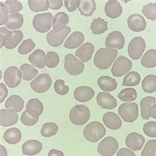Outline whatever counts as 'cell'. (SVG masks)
I'll return each instance as SVG.
<instances>
[{
	"label": "cell",
	"instance_id": "cell-1",
	"mask_svg": "<svg viewBox=\"0 0 156 156\" xmlns=\"http://www.w3.org/2000/svg\"><path fill=\"white\" fill-rule=\"evenodd\" d=\"M118 51L114 49L100 48L96 53L94 63L98 69L105 70L109 69L116 59Z\"/></svg>",
	"mask_w": 156,
	"mask_h": 156
},
{
	"label": "cell",
	"instance_id": "cell-2",
	"mask_svg": "<svg viewBox=\"0 0 156 156\" xmlns=\"http://www.w3.org/2000/svg\"><path fill=\"white\" fill-rule=\"evenodd\" d=\"M106 134L104 125L98 121L91 122L84 129V136L90 142L95 143L99 141Z\"/></svg>",
	"mask_w": 156,
	"mask_h": 156
},
{
	"label": "cell",
	"instance_id": "cell-3",
	"mask_svg": "<svg viewBox=\"0 0 156 156\" xmlns=\"http://www.w3.org/2000/svg\"><path fill=\"white\" fill-rule=\"evenodd\" d=\"M90 112L88 107L84 105H76L71 109L69 118L74 125L81 126L86 124L90 119Z\"/></svg>",
	"mask_w": 156,
	"mask_h": 156
},
{
	"label": "cell",
	"instance_id": "cell-4",
	"mask_svg": "<svg viewBox=\"0 0 156 156\" xmlns=\"http://www.w3.org/2000/svg\"><path fill=\"white\" fill-rule=\"evenodd\" d=\"M122 119L126 122H133L138 117V107L135 103L122 104L118 110Z\"/></svg>",
	"mask_w": 156,
	"mask_h": 156
},
{
	"label": "cell",
	"instance_id": "cell-5",
	"mask_svg": "<svg viewBox=\"0 0 156 156\" xmlns=\"http://www.w3.org/2000/svg\"><path fill=\"white\" fill-rule=\"evenodd\" d=\"M53 15L50 13L38 14L33 19V27L34 29L40 33H46L51 29Z\"/></svg>",
	"mask_w": 156,
	"mask_h": 156
},
{
	"label": "cell",
	"instance_id": "cell-6",
	"mask_svg": "<svg viewBox=\"0 0 156 156\" xmlns=\"http://www.w3.org/2000/svg\"><path fill=\"white\" fill-rule=\"evenodd\" d=\"M65 69L69 75L76 76L80 75L84 70V63L78 60L75 56L69 53L65 57Z\"/></svg>",
	"mask_w": 156,
	"mask_h": 156
},
{
	"label": "cell",
	"instance_id": "cell-7",
	"mask_svg": "<svg viewBox=\"0 0 156 156\" xmlns=\"http://www.w3.org/2000/svg\"><path fill=\"white\" fill-rule=\"evenodd\" d=\"M119 148V143L117 140L108 136L101 140L98 146V151L101 156H113Z\"/></svg>",
	"mask_w": 156,
	"mask_h": 156
},
{
	"label": "cell",
	"instance_id": "cell-8",
	"mask_svg": "<svg viewBox=\"0 0 156 156\" xmlns=\"http://www.w3.org/2000/svg\"><path fill=\"white\" fill-rule=\"evenodd\" d=\"M146 48L145 40L142 37H135L129 45V55L134 60H138L142 57Z\"/></svg>",
	"mask_w": 156,
	"mask_h": 156
},
{
	"label": "cell",
	"instance_id": "cell-9",
	"mask_svg": "<svg viewBox=\"0 0 156 156\" xmlns=\"http://www.w3.org/2000/svg\"><path fill=\"white\" fill-rule=\"evenodd\" d=\"M22 77V72L17 67H10L4 72V81L9 88H11L18 87L21 82Z\"/></svg>",
	"mask_w": 156,
	"mask_h": 156
},
{
	"label": "cell",
	"instance_id": "cell-10",
	"mask_svg": "<svg viewBox=\"0 0 156 156\" xmlns=\"http://www.w3.org/2000/svg\"><path fill=\"white\" fill-rule=\"evenodd\" d=\"M133 67V63L126 57H118L112 68V75L115 77H121L129 73Z\"/></svg>",
	"mask_w": 156,
	"mask_h": 156
},
{
	"label": "cell",
	"instance_id": "cell-11",
	"mask_svg": "<svg viewBox=\"0 0 156 156\" xmlns=\"http://www.w3.org/2000/svg\"><path fill=\"white\" fill-rule=\"evenodd\" d=\"M52 83L51 78L47 74H40L30 83L32 90L37 93L42 94L50 88Z\"/></svg>",
	"mask_w": 156,
	"mask_h": 156
},
{
	"label": "cell",
	"instance_id": "cell-12",
	"mask_svg": "<svg viewBox=\"0 0 156 156\" xmlns=\"http://www.w3.org/2000/svg\"><path fill=\"white\" fill-rule=\"evenodd\" d=\"M71 32V28L66 27L59 32L51 30L47 34L46 39L48 44L52 47H58L62 45L67 36Z\"/></svg>",
	"mask_w": 156,
	"mask_h": 156
},
{
	"label": "cell",
	"instance_id": "cell-13",
	"mask_svg": "<svg viewBox=\"0 0 156 156\" xmlns=\"http://www.w3.org/2000/svg\"><path fill=\"white\" fill-rule=\"evenodd\" d=\"M125 37L121 32L113 31L108 36L105 40V46L109 49L121 50L125 46Z\"/></svg>",
	"mask_w": 156,
	"mask_h": 156
},
{
	"label": "cell",
	"instance_id": "cell-14",
	"mask_svg": "<svg viewBox=\"0 0 156 156\" xmlns=\"http://www.w3.org/2000/svg\"><path fill=\"white\" fill-rule=\"evenodd\" d=\"M145 143V138L137 133H132L127 135L125 144L127 147L133 151L140 150Z\"/></svg>",
	"mask_w": 156,
	"mask_h": 156
},
{
	"label": "cell",
	"instance_id": "cell-15",
	"mask_svg": "<svg viewBox=\"0 0 156 156\" xmlns=\"http://www.w3.org/2000/svg\"><path fill=\"white\" fill-rule=\"evenodd\" d=\"M96 101L98 105L105 109H113L117 105L116 99L109 93L100 92L97 96Z\"/></svg>",
	"mask_w": 156,
	"mask_h": 156
},
{
	"label": "cell",
	"instance_id": "cell-16",
	"mask_svg": "<svg viewBox=\"0 0 156 156\" xmlns=\"http://www.w3.org/2000/svg\"><path fill=\"white\" fill-rule=\"evenodd\" d=\"M127 23L130 30L134 32H141L144 30L146 28V20L139 14L130 15L127 20Z\"/></svg>",
	"mask_w": 156,
	"mask_h": 156
},
{
	"label": "cell",
	"instance_id": "cell-17",
	"mask_svg": "<svg viewBox=\"0 0 156 156\" xmlns=\"http://www.w3.org/2000/svg\"><path fill=\"white\" fill-rule=\"evenodd\" d=\"M18 114L10 109L0 110V125L7 127L15 125L18 122Z\"/></svg>",
	"mask_w": 156,
	"mask_h": 156
},
{
	"label": "cell",
	"instance_id": "cell-18",
	"mask_svg": "<svg viewBox=\"0 0 156 156\" xmlns=\"http://www.w3.org/2000/svg\"><path fill=\"white\" fill-rule=\"evenodd\" d=\"M94 94L95 93L92 88L83 86L75 89L74 92V97L76 100L80 102H87L92 99Z\"/></svg>",
	"mask_w": 156,
	"mask_h": 156
},
{
	"label": "cell",
	"instance_id": "cell-19",
	"mask_svg": "<svg viewBox=\"0 0 156 156\" xmlns=\"http://www.w3.org/2000/svg\"><path fill=\"white\" fill-rule=\"evenodd\" d=\"M122 12V8L120 3L116 0H109L105 6V13L111 19H117L120 17Z\"/></svg>",
	"mask_w": 156,
	"mask_h": 156
},
{
	"label": "cell",
	"instance_id": "cell-20",
	"mask_svg": "<svg viewBox=\"0 0 156 156\" xmlns=\"http://www.w3.org/2000/svg\"><path fill=\"white\" fill-rule=\"evenodd\" d=\"M94 51V46L92 43H85L75 52V55L83 62H88L92 59Z\"/></svg>",
	"mask_w": 156,
	"mask_h": 156
},
{
	"label": "cell",
	"instance_id": "cell-21",
	"mask_svg": "<svg viewBox=\"0 0 156 156\" xmlns=\"http://www.w3.org/2000/svg\"><path fill=\"white\" fill-rule=\"evenodd\" d=\"M42 150V144L36 140H30L24 143L22 147L23 154L26 155H34L39 154Z\"/></svg>",
	"mask_w": 156,
	"mask_h": 156
},
{
	"label": "cell",
	"instance_id": "cell-22",
	"mask_svg": "<svg viewBox=\"0 0 156 156\" xmlns=\"http://www.w3.org/2000/svg\"><path fill=\"white\" fill-rule=\"evenodd\" d=\"M104 125L112 130H118L122 126V121L116 113L113 112L105 113L103 116Z\"/></svg>",
	"mask_w": 156,
	"mask_h": 156
},
{
	"label": "cell",
	"instance_id": "cell-23",
	"mask_svg": "<svg viewBox=\"0 0 156 156\" xmlns=\"http://www.w3.org/2000/svg\"><path fill=\"white\" fill-rule=\"evenodd\" d=\"M84 41V36L80 32H74L70 35L64 44V47L67 49H75L80 46Z\"/></svg>",
	"mask_w": 156,
	"mask_h": 156
},
{
	"label": "cell",
	"instance_id": "cell-24",
	"mask_svg": "<svg viewBox=\"0 0 156 156\" xmlns=\"http://www.w3.org/2000/svg\"><path fill=\"white\" fill-rule=\"evenodd\" d=\"M69 22V17L64 12L57 13L53 19V28L55 32H59L66 27Z\"/></svg>",
	"mask_w": 156,
	"mask_h": 156
},
{
	"label": "cell",
	"instance_id": "cell-25",
	"mask_svg": "<svg viewBox=\"0 0 156 156\" xmlns=\"http://www.w3.org/2000/svg\"><path fill=\"white\" fill-rule=\"evenodd\" d=\"M5 108L14 112H21L24 107V101L23 98L17 95L11 96L5 104Z\"/></svg>",
	"mask_w": 156,
	"mask_h": 156
},
{
	"label": "cell",
	"instance_id": "cell-26",
	"mask_svg": "<svg viewBox=\"0 0 156 156\" xmlns=\"http://www.w3.org/2000/svg\"><path fill=\"white\" fill-rule=\"evenodd\" d=\"M98 84L100 89L105 92H113L117 87V81L108 76H102L98 80Z\"/></svg>",
	"mask_w": 156,
	"mask_h": 156
},
{
	"label": "cell",
	"instance_id": "cell-27",
	"mask_svg": "<svg viewBox=\"0 0 156 156\" xmlns=\"http://www.w3.org/2000/svg\"><path fill=\"white\" fill-rule=\"evenodd\" d=\"M39 113L34 109H27L23 113L20 121L26 126H33L39 119Z\"/></svg>",
	"mask_w": 156,
	"mask_h": 156
},
{
	"label": "cell",
	"instance_id": "cell-28",
	"mask_svg": "<svg viewBox=\"0 0 156 156\" xmlns=\"http://www.w3.org/2000/svg\"><path fill=\"white\" fill-rule=\"evenodd\" d=\"M155 104V98L151 96H147L142 98L140 101V108H141V116L143 119H149L150 109L151 107Z\"/></svg>",
	"mask_w": 156,
	"mask_h": 156
},
{
	"label": "cell",
	"instance_id": "cell-29",
	"mask_svg": "<svg viewBox=\"0 0 156 156\" xmlns=\"http://www.w3.org/2000/svg\"><path fill=\"white\" fill-rule=\"evenodd\" d=\"M46 55L45 54V52L43 50L38 49L30 55L28 57V60L34 66L40 69H43L46 65L45 64Z\"/></svg>",
	"mask_w": 156,
	"mask_h": 156
},
{
	"label": "cell",
	"instance_id": "cell-30",
	"mask_svg": "<svg viewBox=\"0 0 156 156\" xmlns=\"http://www.w3.org/2000/svg\"><path fill=\"white\" fill-rule=\"evenodd\" d=\"M22 134L20 130L17 128H11L7 129L3 134V139L10 144H16L21 140Z\"/></svg>",
	"mask_w": 156,
	"mask_h": 156
},
{
	"label": "cell",
	"instance_id": "cell-31",
	"mask_svg": "<svg viewBox=\"0 0 156 156\" xmlns=\"http://www.w3.org/2000/svg\"><path fill=\"white\" fill-rule=\"evenodd\" d=\"M96 7V5L94 0H81L80 1L79 10L81 15L86 17H90L95 11Z\"/></svg>",
	"mask_w": 156,
	"mask_h": 156
},
{
	"label": "cell",
	"instance_id": "cell-32",
	"mask_svg": "<svg viewBox=\"0 0 156 156\" xmlns=\"http://www.w3.org/2000/svg\"><path fill=\"white\" fill-rule=\"evenodd\" d=\"M24 23V19L23 15L19 13L10 14L8 21L5 24L6 27L10 30H16L23 26Z\"/></svg>",
	"mask_w": 156,
	"mask_h": 156
},
{
	"label": "cell",
	"instance_id": "cell-33",
	"mask_svg": "<svg viewBox=\"0 0 156 156\" xmlns=\"http://www.w3.org/2000/svg\"><path fill=\"white\" fill-rule=\"evenodd\" d=\"M108 22L101 18L94 19L90 26V29L94 34H101L108 30Z\"/></svg>",
	"mask_w": 156,
	"mask_h": 156
},
{
	"label": "cell",
	"instance_id": "cell-34",
	"mask_svg": "<svg viewBox=\"0 0 156 156\" xmlns=\"http://www.w3.org/2000/svg\"><path fill=\"white\" fill-rule=\"evenodd\" d=\"M142 66L146 68H153L156 67V50L151 49L147 51L141 60Z\"/></svg>",
	"mask_w": 156,
	"mask_h": 156
},
{
	"label": "cell",
	"instance_id": "cell-35",
	"mask_svg": "<svg viewBox=\"0 0 156 156\" xmlns=\"http://www.w3.org/2000/svg\"><path fill=\"white\" fill-rule=\"evenodd\" d=\"M142 88L146 93H154L156 91V76L149 75L146 76L142 83Z\"/></svg>",
	"mask_w": 156,
	"mask_h": 156
},
{
	"label": "cell",
	"instance_id": "cell-36",
	"mask_svg": "<svg viewBox=\"0 0 156 156\" xmlns=\"http://www.w3.org/2000/svg\"><path fill=\"white\" fill-rule=\"evenodd\" d=\"M23 38V33L20 30H13L11 32V36L6 42L5 47L8 50H13L17 47Z\"/></svg>",
	"mask_w": 156,
	"mask_h": 156
},
{
	"label": "cell",
	"instance_id": "cell-37",
	"mask_svg": "<svg viewBox=\"0 0 156 156\" xmlns=\"http://www.w3.org/2000/svg\"><path fill=\"white\" fill-rule=\"evenodd\" d=\"M20 71L23 73V79L25 81H30L33 79L38 73V70L28 63L22 65L20 66Z\"/></svg>",
	"mask_w": 156,
	"mask_h": 156
},
{
	"label": "cell",
	"instance_id": "cell-38",
	"mask_svg": "<svg viewBox=\"0 0 156 156\" xmlns=\"http://www.w3.org/2000/svg\"><path fill=\"white\" fill-rule=\"evenodd\" d=\"M141 77L140 74L136 71H132L127 73L124 77L122 82V86L125 87H135L139 84Z\"/></svg>",
	"mask_w": 156,
	"mask_h": 156
},
{
	"label": "cell",
	"instance_id": "cell-39",
	"mask_svg": "<svg viewBox=\"0 0 156 156\" xmlns=\"http://www.w3.org/2000/svg\"><path fill=\"white\" fill-rule=\"evenodd\" d=\"M117 97L122 101L130 102L136 99L137 93L135 89L133 88H126L121 90L117 95Z\"/></svg>",
	"mask_w": 156,
	"mask_h": 156
},
{
	"label": "cell",
	"instance_id": "cell-40",
	"mask_svg": "<svg viewBox=\"0 0 156 156\" xmlns=\"http://www.w3.org/2000/svg\"><path fill=\"white\" fill-rule=\"evenodd\" d=\"M28 3L30 9L34 12L46 11L50 7L48 0H30Z\"/></svg>",
	"mask_w": 156,
	"mask_h": 156
},
{
	"label": "cell",
	"instance_id": "cell-41",
	"mask_svg": "<svg viewBox=\"0 0 156 156\" xmlns=\"http://www.w3.org/2000/svg\"><path fill=\"white\" fill-rule=\"evenodd\" d=\"M58 126L54 122H46L43 125L41 134L44 137H51L54 136L58 131Z\"/></svg>",
	"mask_w": 156,
	"mask_h": 156
},
{
	"label": "cell",
	"instance_id": "cell-42",
	"mask_svg": "<svg viewBox=\"0 0 156 156\" xmlns=\"http://www.w3.org/2000/svg\"><path fill=\"white\" fill-rule=\"evenodd\" d=\"M59 63V57L54 51L48 52L45 57V64L49 68H54Z\"/></svg>",
	"mask_w": 156,
	"mask_h": 156
},
{
	"label": "cell",
	"instance_id": "cell-43",
	"mask_svg": "<svg viewBox=\"0 0 156 156\" xmlns=\"http://www.w3.org/2000/svg\"><path fill=\"white\" fill-rule=\"evenodd\" d=\"M142 13L147 19L156 20V3H150L143 6Z\"/></svg>",
	"mask_w": 156,
	"mask_h": 156
},
{
	"label": "cell",
	"instance_id": "cell-44",
	"mask_svg": "<svg viewBox=\"0 0 156 156\" xmlns=\"http://www.w3.org/2000/svg\"><path fill=\"white\" fill-rule=\"evenodd\" d=\"M141 156H156L155 140H151L146 144L142 151Z\"/></svg>",
	"mask_w": 156,
	"mask_h": 156
},
{
	"label": "cell",
	"instance_id": "cell-45",
	"mask_svg": "<svg viewBox=\"0 0 156 156\" xmlns=\"http://www.w3.org/2000/svg\"><path fill=\"white\" fill-rule=\"evenodd\" d=\"M35 47V43L31 39L24 40L23 43L20 45L18 52L21 55H26L30 53Z\"/></svg>",
	"mask_w": 156,
	"mask_h": 156
},
{
	"label": "cell",
	"instance_id": "cell-46",
	"mask_svg": "<svg viewBox=\"0 0 156 156\" xmlns=\"http://www.w3.org/2000/svg\"><path fill=\"white\" fill-rule=\"evenodd\" d=\"M26 109H34L39 113L40 115H41L44 112V106L42 103L38 99H36V98L30 99L28 101V104L26 106Z\"/></svg>",
	"mask_w": 156,
	"mask_h": 156
},
{
	"label": "cell",
	"instance_id": "cell-47",
	"mask_svg": "<svg viewBox=\"0 0 156 156\" xmlns=\"http://www.w3.org/2000/svg\"><path fill=\"white\" fill-rule=\"evenodd\" d=\"M5 5L7 6L8 10L11 14L17 13L18 12L23 9L22 3L16 1V0H9L5 2Z\"/></svg>",
	"mask_w": 156,
	"mask_h": 156
},
{
	"label": "cell",
	"instance_id": "cell-48",
	"mask_svg": "<svg viewBox=\"0 0 156 156\" xmlns=\"http://www.w3.org/2000/svg\"><path fill=\"white\" fill-rule=\"evenodd\" d=\"M143 131L147 136L156 137V122L151 121L146 122L143 126Z\"/></svg>",
	"mask_w": 156,
	"mask_h": 156
},
{
	"label": "cell",
	"instance_id": "cell-49",
	"mask_svg": "<svg viewBox=\"0 0 156 156\" xmlns=\"http://www.w3.org/2000/svg\"><path fill=\"white\" fill-rule=\"evenodd\" d=\"M54 88L57 94L61 96L66 95L69 91V88L65 84V82L63 80L58 79L55 82Z\"/></svg>",
	"mask_w": 156,
	"mask_h": 156
},
{
	"label": "cell",
	"instance_id": "cell-50",
	"mask_svg": "<svg viewBox=\"0 0 156 156\" xmlns=\"http://www.w3.org/2000/svg\"><path fill=\"white\" fill-rule=\"evenodd\" d=\"M11 36V32L5 27H1L0 28V48L5 46L6 42Z\"/></svg>",
	"mask_w": 156,
	"mask_h": 156
},
{
	"label": "cell",
	"instance_id": "cell-51",
	"mask_svg": "<svg viewBox=\"0 0 156 156\" xmlns=\"http://www.w3.org/2000/svg\"><path fill=\"white\" fill-rule=\"evenodd\" d=\"M9 10H8L7 6L3 4V3H0V15H1V19H0V25L5 24L8 21L9 15Z\"/></svg>",
	"mask_w": 156,
	"mask_h": 156
},
{
	"label": "cell",
	"instance_id": "cell-52",
	"mask_svg": "<svg viewBox=\"0 0 156 156\" xmlns=\"http://www.w3.org/2000/svg\"><path fill=\"white\" fill-rule=\"evenodd\" d=\"M65 5L69 12L75 11L77 8L79 7V0H65Z\"/></svg>",
	"mask_w": 156,
	"mask_h": 156
},
{
	"label": "cell",
	"instance_id": "cell-53",
	"mask_svg": "<svg viewBox=\"0 0 156 156\" xmlns=\"http://www.w3.org/2000/svg\"><path fill=\"white\" fill-rule=\"evenodd\" d=\"M49 6L53 10H57L61 9L63 6L62 0H48Z\"/></svg>",
	"mask_w": 156,
	"mask_h": 156
},
{
	"label": "cell",
	"instance_id": "cell-54",
	"mask_svg": "<svg viewBox=\"0 0 156 156\" xmlns=\"http://www.w3.org/2000/svg\"><path fill=\"white\" fill-rule=\"evenodd\" d=\"M116 156H136L133 151L124 147L118 151Z\"/></svg>",
	"mask_w": 156,
	"mask_h": 156
},
{
	"label": "cell",
	"instance_id": "cell-55",
	"mask_svg": "<svg viewBox=\"0 0 156 156\" xmlns=\"http://www.w3.org/2000/svg\"><path fill=\"white\" fill-rule=\"evenodd\" d=\"M8 94V90L6 88L5 85L3 84V83L0 84V95H1V100H0V102L2 103L3 100L5 99V98L7 97Z\"/></svg>",
	"mask_w": 156,
	"mask_h": 156
},
{
	"label": "cell",
	"instance_id": "cell-56",
	"mask_svg": "<svg viewBox=\"0 0 156 156\" xmlns=\"http://www.w3.org/2000/svg\"><path fill=\"white\" fill-rule=\"evenodd\" d=\"M48 156H64V154L61 151L55 149H52L49 151Z\"/></svg>",
	"mask_w": 156,
	"mask_h": 156
},
{
	"label": "cell",
	"instance_id": "cell-57",
	"mask_svg": "<svg viewBox=\"0 0 156 156\" xmlns=\"http://www.w3.org/2000/svg\"><path fill=\"white\" fill-rule=\"evenodd\" d=\"M149 113H150V116L151 117H152L155 119H156V104H154L151 107Z\"/></svg>",
	"mask_w": 156,
	"mask_h": 156
},
{
	"label": "cell",
	"instance_id": "cell-58",
	"mask_svg": "<svg viewBox=\"0 0 156 156\" xmlns=\"http://www.w3.org/2000/svg\"><path fill=\"white\" fill-rule=\"evenodd\" d=\"M0 147H1V156H7V150L5 147L2 145L0 146Z\"/></svg>",
	"mask_w": 156,
	"mask_h": 156
}]
</instances>
